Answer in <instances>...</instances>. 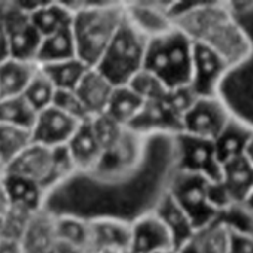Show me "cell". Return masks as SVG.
<instances>
[{
    "instance_id": "cell-1",
    "label": "cell",
    "mask_w": 253,
    "mask_h": 253,
    "mask_svg": "<svg viewBox=\"0 0 253 253\" xmlns=\"http://www.w3.org/2000/svg\"><path fill=\"white\" fill-rule=\"evenodd\" d=\"M73 12L76 57L95 67L124 20L122 2H64Z\"/></svg>"
},
{
    "instance_id": "cell-2",
    "label": "cell",
    "mask_w": 253,
    "mask_h": 253,
    "mask_svg": "<svg viewBox=\"0 0 253 253\" xmlns=\"http://www.w3.org/2000/svg\"><path fill=\"white\" fill-rule=\"evenodd\" d=\"M194 41L173 27L148 41L143 69L152 73L169 91L191 86Z\"/></svg>"
},
{
    "instance_id": "cell-3",
    "label": "cell",
    "mask_w": 253,
    "mask_h": 253,
    "mask_svg": "<svg viewBox=\"0 0 253 253\" xmlns=\"http://www.w3.org/2000/svg\"><path fill=\"white\" fill-rule=\"evenodd\" d=\"M148 41L124 15L95 69L113 86L126 85L143 69Z\"/></svg>"
},
{
    "instance_id": "cell-4",
    "label": "cell",
    "mask_w": 253,
    "mask_h": 253,
    "mask_svg": "<svg viewBox=\"0 0 253 253\" xmlns=\"http://www.w3.org/2000/svg\"><path fill=\"white\" fill-rule=\"evenodd\" d=\"M2 173H12L33 180L48 194L78 174L66 145L48 148L35 142H32Z\"/></svg>"
},
{
    "instance_id": "cell-5",
    "label": "cell",
    "mask_w": 253,
    "mask_h": 253,
    "mask_svg": "<svg viewBox=\"0 0 253 253\" xmlns=\"http://www.w3.org/2000/svg\"><path fill=\"white\" fill-rule=\"evenodd\" d=\"M145 142L146 137L125 126L119 137L103 151L89 177L103 183H116L130 177L142 163Z\"/></svg>"
},
{
    "instance_id": "cell-6",
    "label": "cell",
    "mask_w": 253,
    "mask_h": 253,
    "mask_svg": "<svg viewBox=\"0 0 253 253\" xmlns=\"http://www.w3.org/2000/svg\"><path fill=\"white\" fill-rule=\"evenodd\" d=\"M213 180L198 173L174 170L167 185V192L186 213L195 231L217 217L216 209L209 200V186Z\"/></svg>"
},
{
    "instance_id": "cell-7",
    "label": "cell",
    "mask_w": 253,
    "mask_h": 253,
    "mask_svg": "<svg viewBox=\"0 0 253 253\" xmlns=\"http://www.w3.org/2000/svg\"><path fill=\"white\" fill-rule=\"evenodd\" d=\"M232 115L234 112H231L228 101L222 97V94L197 95L180 118V131L214 140Z\"/></svg>"
},
{
    "instance_id": "cell-8",
    "label": "cell",
    "mask_w": 253,
    "mask_h": 253,
    "mask_svg": "<svg viewBox=\"0 0 253 253\" xmlns=\"http://www.w3.org/2000/svg\"><path fill=\"white\" fill-rule=\"evenodd\" d=\"M0 18L8 41L9 57L35 63L42 38L33 27L29 14L17 2H0Z\"/></svg>"
},
{
    "instance_id": "cell-9",
    "label": "cell",
    "mask_w": 253,
    "mask_h": 253,
    "mask_svg": "<svg viewBox=\"0 0 253 253\" xmlns=\"http://www.w3.org/2000/svg\"><path fill=\"white\" fill-rule=\"evenodd\" d=\"M176 170L198 173L216 182L220 179V163L213 140L177 133L173 136Z\"/></svg>"
},
{
    "instance_id": "cell-10",
    "label": "cell",
    "mask_w": 253,
    "mask_h": 253,
    "mask_svg": "<svg viewBox=\"0 0 253 253\" xmlns=\"http://www.w3.org/2000/svg\"><path fill=\"white\" fill-rule=\"evenodd\" d=\"M231 64L210 45L194 41L192 45V81L195 95H217L225 82Z\"/></svg>"
},
{
    "instance_id": "cell-11",
    "label": "cell",
    "mask_w": 253,
    "mask_h": 253,
    "mask_svg": "<svg viewBox=\"0 0 253 253\" xmlns=\"http://www.w3.org/2000/svg\"><path fill=\"white\" fill-rule=\"evenodd\" d=\"M81 124V121L51 104L38 112L32 126V142L48 148L67 145Z\"/></svg>"
},
{
    "instance_id": "cell-12",
    "label": "cell",
    "mask_w": 253,
    "mask_h": 253,
    "mask_svg": "<svg viewBox=\"0 0 253 253\" xmlns=\"http://www.w3.org/2000/svg\"><path fill=\"white\" fill-rule=\"evenodd\" d=\"M174 249V240L166 223L149 210L131 222L130 253H154Z\"/></svg>"
},
{
    "instance_id": "cell-13",
    "label": "cell",
    "mask_w": 253,
    "mask_h": 253,
    "mask_svg": "<svg viewBox=\"0 0 253 253\" xmlns=\"http://www.w3.org/2000/svg\"><path fill=\"white\" fill-rule=\"evenodd\" d=\"M171 3L161 2H122L124 15L148 39L170 32L174 24L169 15Z\"/></svg>"
},
{
    "instance_id": "cell-14",
    "label": "cell",
    "mask_w": 253,
    "mask_h": 253,
    "mask_svg": "<svg viewBox=\"0 0 253 253\" xmlns=\"http://www.w3.org/2000/svg\"><path fill=\"white\" fill-rule=\"evenodd\" d=\"M0 189H2L8 207L27 214L43 210L49 195L36 182L12 173H0Z\"/></svg>"
},
{
    "instance_id": "cell-15",
    "label": "cell",
    "mask_w": 253,
    "mask_h": 253,
    "mask_svg": "<svg viewBox=\"0 0 253 253\" xmlns=\"http://www.w3.org/2000/svg\"><path fill=\"white\" fill-rule=\"evenodd\" d=\"M126 128L143 137H149L157 133H169L170 136H174L182 130L180 118L170 109L166 101V95L158 100L145 101L139 115Z\"/></svg>"
},
{
    "instance_id": "cell-16",
    "label": "cell",
    "mask_w": 253,
    "mask_h": 253,
    "mask_svg": "<svg viewBox=\"0 0 253 253\" xmlns=\"http://www.w3.org/2000/svg\"><path fill=\"white\" fill-rule=\"evenodd\" d=\"M89 222V252L121 250L130 253L131 222L112 216L88 219Z\"/></svg>"
},
{
    "instance_id": "cell-17",
    "label": "cell",
    "mask_w": 253,
    "mask_h": 253,
    "mask_svg": "<svg viewBox=\"0 0 253 253\" xmlns=\"http://www.w3.org/2000/svg\"><path fill=\"white\" fill-rule=\"evenodd\" d=\"M219 182L232 204L246 203L253 192L252 163L246 158V155L223 163L220 167Z\"/></svg>"
},
{
    "instance_id": "cell-18",
    "label": "cell",
    "mask_w": 253,
    "mask_h": 253,
    "mask_svg": "<svg viewBox=\"0 0 253 253\" xmlns=\"http://www.w3.org/2000/svg\"><path fill=\"white\" fill-rule=\"evenodd\" d=\"M66 146L72 157L76 173L89 176L103 154L101 145L95 133L92 131L89 119L84 121L78 126L76 133L73 134V137L69 140Z\"/></svg>"
},
{
    "instance_id": "cell-19",
    "label": "cell",
    "mask_w": 253,
    "mask_h": 253,
    "mask_svg": "<svg viewBox=\"0 0 253 253\" xmlns=\"http://www.w3.org/2000/svg\"><path fill=\"white\" fill-rule=\"evenodd\" d=\"M252 137L253 124L247 122L244 118H240L234 113L225 125V128L220 131V134L213 140L220 166L232 158L244 155Z\"/></svg>"
},
{
    "instance_id": "cell-20",
    "label": "cell",
    "mask_w": 253,
    "mask_h": 253,
    "mask_svg": "<svg viewBox=\"0 0 253 253\" xmlns=\"http://www.w3.org/2000/svg\"><path fill=\"white\" fill-rule=\"evenodd\" d=\"M23 253H49L57 243L55 235V214L46 209L33 213L20 238Z\"/></svg>"
},
{
    "instance_id": "cell-21",
    "label": "cell",
    "mask_w": 253,
    "mask_h": 253,
    "mask_svg": "<svg viewBox=\"0 0 253 253\" xmlns=\"http://www.w3.org/2000/svg\"><path fill=\"white\" fill-rule=\"evenodd\" d=\"M115 86L95 69L89 67L73 89L89 118L104 113Z\"/></svg>"
},
{
    "instance_id": "cell-22",
    "label": "cell",
    "mask_w": 253,
    "mask_h": 253,
    "mask_svg": "<svg viewBox=\"0 0 253 253\" xmlns=\"http://www.w3.org/2000/svg\"><path fill=\"white\" fill-rule=\"evenodd\" d=\"M152 210L166 223V226L171 232L176 250L192 238L195 229H194L189 217L186 216V213L179 207V204L173 200V197L167 191L158 198V201Z\"/></svg>"
},
{
    "instance_id": "cell-23",
    "label": "cell",
    "mask_w": 253,
    "mask_h": 253,
    "mask_svg": "<svg viewBox=\"0 0 253 253\" xmlns=\"http://www.w3.org/2000/svg\"><path fill=\"white\" fill-rule=\"evenodd\" d=\"M38 66L35 63L6 58L0 63V98L23 95Z\"/></svg>"
},
{
    "instance_id": "cell-24",
    "label": "cell",
    "mask_w": 253,
    "mask_h": 253,
    "mask_svg": "<svg viewBox=\"0 0 253 253\" xmlns=\"http://www.w3.org/2000/svg\"><path fill=\"white\" fill-rule=\"evenodd\" d=\"M29 17L41 38H46L72 26L73 12L64 2H41Z\"/></svg>"
},
{
    "instance_id": "cell-25",
    "label": "cell",
    "mask_w": 253,
    "mask_h": 253,
    "mask_svg": "<svg viewBox=\"0 0 253 253\" xmlns=\"http://www.w3.org/2000/svg\"><path fill=\"white\" fill-rule=\"evenodd\" d=\"M75 57H76L75 39H73L72 26H69L51 36L42 38L35 58V64L41 67L46 64L66 61Z\"/></svg>"
},
{
    "instance_id": "cell-26",
    "label": "cell",
    "mask_w": 253,
    "mask_h": 253,
    "mask_svg": "<svg viewBox=\"0 0 253 253\" xmlns=\"http://www.w3.org/2000/svg\"><path fill=\"white\" fill-rule=\"evenodd\" d=\"M143 104L145 100L139 94H136L128 85L115 86L104 115L122 126H128L139 115Z\"/></svg>"
},
{
    "instance_id": "cell-27",
    "label": "cell",
    "mask_w": 253,
    "mask_h": 253,
    "mask_svg": "<svg viewBox=\"0 0 253 253\" xmlns=\"http://www.w3.org/2000/svg\"><path fill=\"white\" fill-rule=\"evenodd\" d=\"M30 143H32V130L0 122V173Z\"/></svg>"
},
{
    "instance_id": "cell-28",
    "label": "cell",
    "mask_w": 253,
    "mask_h": 253,
    "mask_svg": "<svg viewBox=\"0 0 253 253\" xmlns=\"http://www.w3.org/2000/svg\"><path fill=\"white\" fill-rule=\"evenodd\" d=\"M39 69L46 75V78L55 86V89H75L82 76L89 69V66H86L84 61L75 57L66 61L41 66Z\"/></svg>"
},
{
    "instance_id": "cell-29",
    "label": "cell",
    "mask_w": 253,
    "mask_h": 253,
    "mask_svg": "<svg viewBox=\"0 0 253 253\" xmlns=\"http://www.w3.org/2000/svg\"><path fill=\"white\" fill-rule=\"evenodd\" d=\"M57 240L89 253V222L75 214H55Z\"/></svg>"
},
{
    "instance_id": "cell-30",
    "label": "cell",
    "mask_w": 253,
    "mask_h": 253,
    "mask_svg": "<svg viewBox=\"0 0 253 253\" xmlns=\"http://www.w3.org/2000/svg\"><path fill=\"white\" fill-rule=\"evenodd\" d=\"M192 240L201 253H226L229 228L219 217H216L209 225L195 231Z\"/></svg>"
},
{
    "instance_id": "cell-31",
    "label": "cell",
    "mask_w": 253,
    "mask_h": 253,
    "mask_svg": "<svg viewBox=\"0 0 253 253\" xmlns=\"http://www.w3.org/2000/svg\"><path fill=\"white\" fill-rule=\"evenodd\" d=\"M36 112L23 95L0 98V122L11 124L32 130L36 119Z\"/></svg>"
},
{
    "instance_id": "cell-32",
    "label": "cell",
    "mask_w": 253,
    "mask_h": 253,
    "mask_svg": "<svg viewBox=\"0 0 253 253\" xmlns=\"http://www.w3.org/2000/svg\"><path fill=\"white\" fill-rule=\"evenodd\" d=\"M55 91H57L55 86L51 84L46 75L38 67L36 73L33 75L32 81L29 82L27 88L23 92V97L32 106V109L38 113L52 104Z\"/></svg>"
},
{
    "instance_id": "cell-33",
    "label": "cell",
    "mask_w": 253,
    "mask_h": 253,
    "mask_svg": "<svg viewBox=\"0 0 253 253\" xmlns=\"http://www.w3.org/2000/svg\"><path fill=\"white\" fill-rule=\"evenodd\" d=\"M217 217L232 231L253 237V207L246 203H237L222 210Z\"/></svg>"
},
{
    "instance_id": "cell-34",
    "label": "cell",
    "mask_w": 253,
    "mask_h": 253,
    "mask_svg": "<svg viewBox=\"0 0 253 253\" xmlns=\"http://www.w3.org/2000/svg\"><path fill=\"white\" fill-rule=\"evenodd\" d=\"M126 85H128L136 94H139L145 101L163 98L169 91L152 73H149L145 69H142L137 75H134L133 79Z\"/></svg>"
},
{
    "instance_id": "cell-35",
    "label": "cell",
    "mask_w": 253,
    "mask_h": 253,
    "mask_svg": "<svg viewBox=\"0 0 253 253\" xmlns=\"http://www.w3.org/2000/svg\"><path fill=\"white\" fill-rule=\"evenodd\" d=\"M52 106L58 107L60 110L66 112L67 115L73 116L75 119H78L81 122L89 119L79 97L76 95V92L73 89H57L55 95H54Z\"/></svg>"
},
{
    "instance_id": "cell-36",
    "label": "cell",
    "mask_w": 253,
    "mask_h": 253,
    "mask_svg": "<svg viewBox=\"0 0 253 253\" xmlns=\"http://www.w3.org/2000/svg\"><path fill=\"white\" fill-rule=\"evenodd\" d=\"M226 253H253V237L229 229Z\"/></svg>"
},
{
    "instance_id": "cell-37",
    "label": "cell",
    "mask_w": 253,
    "mask_h": 253,
    "mask_svg": "<svg viewBox=\"0 0 253 253\" xmlns=\"http://www.w3.org/2000/svg\"><path fill=\"white\" fill-rule=\"evenodd\" d=\"M0 253H23L21 241L17 238L0 237Z\"/></svg>"
},
{
    "instance_id": "cell-38",
    "label": "cell",
    "mask_w": 253,
    "mask_h": 253,
    "mask_svg": "<svg viewBox=\"0 0 253 253\" xmlns=\"http://www.w3.org/2000/svg\"><path fill=\"white\" fill-rule=\"evenodd\" d=\"M49 253H88L82 249H78L75 246H70L67 243H63L60 240H57V243L52 246V249L49 250Z\"/></svg>"
},
{
    "instance_id": "cell-39",
    "label": "cell",
    "mask_w": 253,
    "mask_h": 253,
    "mask_svg": "<svg viewBox=\"0 0 253 253\" xmlns=\"http://www.w3.org/2000/svg\"><path fill=\"white\" fill-rule=\"evenodd\" d=\"M177 253H201L197 247V244L194 243V240L191 238L189 241H186L183 246H180L177 249Z\"/></svg>"
},
{
    "instance_id": "cell-40",
    "label": "cell",
    "mask_w": 253,
    "mask_h": 253,
    "mask_svg": "<svg viewBox=\"0 0 253 253\" xmlns=\"http://www.w3.org/2000/svg\"><path fill=\"white\" fill-rule=\"evenodd\" d=\"M244 155H246V158H247V160L252 163V166H253V137L250 139V142H249V145H247V148H246Z\"/></svg>"
},
{
    "instance_id": "cell-41",
    "label": "cell",
    "mask_w": 253,
    "mask_h": 253,
    "mask_svg": "<svg viewBox=\"0 0 253 253\" xmlns=\"http://www.w3.org/2000/svg\"><path fill=\"white\" fill-rule=\"evenodd\" d=\"M89 253H128V252H121V250H92Z\"/></svg>"
},
{
    "instance_id": "cell-42",
    "label": "cell",
    "mask_w": 253,
    "mask_h": 253,
    "mask_svg": "<svg viewBox=\"0 0 253 253\" xmlns=\"http://www.w3.org/2000/svg\"><path fill=\"white\" fill-rule=\"evenodd\" d=\"M154 253H177L176 249H169V250H160V252H154Z\"/></svg>"
},
{
    "instance_id": "cell-43",
    "label": "cell",
    "mask_w": 253,
    "mask_h": 253,
    "mask_svg": "<svg viewBox=\"0 0 253 253\" xmlns=\"http://www.w3.org/2000/svg\"><path fill=\"white\" fill-rule=\"evenodd\" d=\"M246 204H247V206H250V207H253V192H252V195L249 197V200L246 201Z\"/></svg>"
}]
</instances>
